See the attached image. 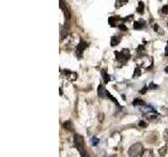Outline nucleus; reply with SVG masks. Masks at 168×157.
I'll return each mask as SVG.
<instances>
[{"instance_id": "nucleus-31", "label": "nucleus", "mask_w": 168, "mask_h": 157, "mask_svg": "<svg viewBox=\"0 0 168 157\" xmlns=\"http://www.w3.org/2000/svg\"><path fill=\"white\" fill-rule=\"evenodd\" d=\"M167 46H168V42H167Z\"/></svg>"}, {"instance_id": "nucleus-5", "label": "nucleus", "mask_w": 168, "mask_h": 157, "mask_svg": "<svg viewBox=\"0 0 168 157\" xmlns=\"http://www.w3.org/2000/svg\"><path fill=\"white\" fill-rule=\"evenodd\" d=\"M74 143H75V145H76V148L78 151H81L84 149V145H85V143H84V138H83V136H81V135H79V134H75L74 135Z\"/></svg>"}, {"instance_id": "nucleus-22", "label": "nucleus", "mask_w": 168, "mask_h": 157, "mask_svg": "<svg viewBox=\"0 0 168 157\" xmlns=\"http://www.w3.org/2000/svg\"><path fill=\"white\" fill-rule=\"evenodd\" d=\"M139 126H140L141 128H146L147 127V122H144V120H140V122H139Z\"/></svg>"}, {"instance_id": "nucleus-6", "label": "nucleus", "mask_w": 168, "mask_h": 157, "mask_svg": "<svg viewBox=\"0 0 168 157\" xmlns=\"http://www.w3.org/2000/svg\"><path fill=\"white\" fill-rule=\"evenodd\" d=\"M86 47H87V43H86L85 41L81 40L80 43H79L76 47V55L78 58H82V55H83V53H84V50H85Z\"/></svg>"}, {"instance_id": "nucleus-27", "label": "nucleus", "mask_w": 168, "mask_h": 157, "mask_svg": "<svg viewBox=\"0 0 168 157\" xmlns=\"http://www.w3.org/2000/svg\"><path fill=\"white\" fill-rule=\"evenodd\" d=\"M147 89H148L147 87H144V88H143V89H142V90L140 91V92L142 93V94H144V93H146V90H147Z\"/></svg>"}, {"instance_id": "nucleus-24", "label": "nucleus", "mask_w": 168, "mask_h": 157, "mask_svg": "<svg viewBox=\"0 0 168 157\" xmlns=\"http://www.w3.org/2000/svg\"><path fill=\"white\" fill-rule=\"evenodd\" d=\"M164 139H165L166 143H168V129H166L164 132Z\"/></svg>"}, {"instance_id": "nucleus-30", "label": "nucleus", "mask_w": 168, "mask_h": 157, "mask_svg": "<svg viewBox=\"0 0 168 157\" xmlns=\"http://www.w3.org/2000/svg\"><path fill=\"white\" fill-rule=\"evenodd\" d=\"M165 72H166V73H168V66L165 68Z\"/></svg>"}, {"instance_id": "nucleus-29", "label": "nucleus", "mask_w": 168, "mask_h": 157, "mask_svg": "<svg viewBox=\"0 0 168 157\" xmlns=\"http://www.w3.org/2000/svg\"><path fill=\"white\" fill-rule=\"evenodd\" d=\"M165 55L168 57V46H166V48H165Z\"/></svg>"}, {"instance_id": "nucleus-7", "label": "nucleus", "mask_w": 168, "mask_h": 157, "mask_svg": "<svg viewBox=\"0 0 168 157\" xmlns=\"http://www.w3.org/2000/svg\"><path fill=\"white\" fill-rule=\"evenodd\" d=\"M59 5H60V9L61 11L63 12L65 17V20H69L71 19V12H69L68 7H67L66 3L64 2V0H59Z\"/></svg>"}, {"instance_id": "nucleus-4", "label": "nucleus", "mask_w": 168, "mask_h": 157, "mask_svg": "<svg viewBox=\"0 0 168 157\" xmlns=\"http://www.w3.org/2000/svg\"><path fill=\"white\" fill-rule=\"evenodd\" d=\"M142 112L148 120H156L158 117V112L153 108H150V107H146L144 110H142Z\"/></svg>"}, {"instance_id": "nucleus-18", "label": "nucleus", "mask_w": 168, "mask_h": 157, "mask_svg": "<svg viewBox=\"0 0 168 157\" xmlns=\"http://www.w3.org/2000/svg\"><path fill=\"white\" fill-rule=\"evenodd\" d=\"M142 157H153V154H152L151 150H145L143 152Z\"/></svg>"}, {"instance_id": "nucleus-26", "label": "nucleus", "mask_w": 168, "mask_h": 157, "mask_svg": "<svg viewBox=\"0 0 168 157\" xmlns=\"http://www.w3.org/2000/svg\"><path fill=\"white\" fill-rule=\"evenodd\" d=\"M148 89H158V86L154 85L153 83H150V85L148 86Z\"/></svg>"}, {"instance_id": "nucleus-19", "label": "nucleus", "mask_w": 168, "mask_h": 157, "mask_svg": "<svg viewBox=\"0 0 168 157\" xmlns=\"http://www.w3.org/2000/svg\"><path fill=\"white\" fill-rule=\"evenodd\" d=\"M141 76V69L140 67H137L136 69H135V72H134V76H132V78H139V76Z\"/></svg>"}, {"instance_id": "nucleus-23", "label": "nucleus", "mask_w": 168, "mask_h": 157, "mask_svg": "<svg viewBox=\"0 0 168 157\" xmlns=\"http://www.w3.org/2000/svg\"><path fill=\"white\" fill-rule=\"evenodd\" d=\"M162 13L163 14H168V5H164L162 7Z\"/></svg>"}, {"instance_id": "nucleus-9", "label": "nucleus", "mask_w": 168, "mask_h": 157, "mask_svg": "<svg viewBox=\"0 0 168 157\" xmlns=\"http://www.w3.org/2000/svg\"><path fill=\"white\" fill-rule=\"evenodd\" d=\"M63 72H64L65 76H66L68 80H71V81H75V80H77V78H78V74L76 73V72H73L71 71V70H63Z\"/></svg>"}, {"instance_id": "nucleus-12", "label": "nucleus", "mask_w": 168, "mask_h": 157, "mask_svg": "<svg viewBox=\"0 0 168 157\" xmlns=\"http://www.w3.org/2000/svg\"><path fill=\"white\" fill-rule=\"evenodd\" d=\"M120 19H121V18H118V17H116V16L109 17V19H108L109 25H111V27H115V26H117V21L120 20Z\"/></svg>"}, {"instance_id": "nucleus-32", "label": "nucleus", "mask_w": 168, "mask_h": 157, "mask_svg": "<svg viewBox=\"0 0 168 157\" xmlns=\"http://www.w3.org/2000/svg\"><path fill=\"white\" fill-rule=\"evenodd\" d=\"M167 25H168V22H167Z\"/></svg>"}, {"instance_id": "nucleus-14", "label": "nucleus", "mask_w": 168, "mask_h": 157, "mask_svg": "<svg viewBox=\"0 0 168 157\" xmlns=\"http://www.w3.org/2000/svg\"><path fill=\"white\" fill-rule=\"evenodd\" d=\"M127 2H128V0H116L115 7L116 9H120V7H122L123 5L126 4Z\"/></svg>"}, {"instance_id": "nucleus-10", "label": "nucleus", "mask_w": 168, "mask_h": 157, "mask_svg": "<svg viewBox=\"0 0 168 157\" xmlns=\"http://www.w3.org/2000/svg\"><path fill=\"white\" fill-rule=\"evenodd\" d=\"M145 27V21L143 20H139L136 21L134 24V28L135 30H142V28Z\"/></svg>"}, {"instance_id": "nucleus-17", "label": "nucleus", "mask_w": 168, "mask_h": 157, "mask_svg": "<svg viewBox=\"0 0 168 157\" xmlns=\"http://www.w3.org/2000/svg\"><path fill=\"white\" fill-rule=\"evenodd\" d=\"M137 12H138L139 14H143V13H144V3H143L142 1H140V2H139Z\"/></svg>"}, {"instance_id": "nucleus-1", "label": "nucleus", "mask_w": 168, "mask_h": 157, "mask_svg": "<svg viewBox=\"0 0 168 157\" xmlns=\"http://www.w3.org/2000/svg\"><path fill=\"white\" fill-rule=\"evenodd\" d=\"M115 55L117 57L118 62H120L121 64L126 63L130 58V51L128 49H122L121 51H116Z\"/></svg>"}, {"instance_id": "nucleus-28", "label": "nucleus", "mask_w": 168, "mask_h": 157, "mask_svg": "<svg viewBox=\"0 0 168 157\" xmlns=\"http://www.w3.org/2000/svg\"><path fill=\"white\" fill-rule=\"evenodd\" d=\"M103 114H99V120H100V122H103V120H104V118H103Z\"/></svg>"}, {"instance_id": "nucleus-25", "label": "nucleus", "mask_w": 168, "mask_h": 157, "mask_svg": "<svg viewBox=\"0 0 168 157\" xmlns=\"http://www.w3.org/2000/svg\"><path fill=\"white\" fill-rule=\"evenodd\" d=\"M119 28L121 30H124V32H127V27L124 25V24H119Z\"/></svg>"}, {"instance_id": "nucleus-11", "label": "nucleus", "mask_w": 168, "mask_h": 157, "mask_svg": "<svg viewBox=\"0 0 168 157\" xmlns=\"http://www.w3.org/2000/svg\"><path fill=\"white\" fill-rule=\"evenodd\" d=\"M101 76H102V78H103V81H104V83H108L109 81H111V76H109V74L107 73V71H106L105 69H103L101 71Z\"/></svg>"}, {"instance_id": "nucleus-20", "label": "nucleus", "mask_w": 168, "mask_h": 157, "mask_svg": "<svg viewBox=\"0 0 168 157\" xmlns=\"http://www.w3.org/2000/svg\"><path fill=\"white\" fill-rule=\"evenodd\" d=\"M100 143L99 138L98 137H92V139H90V143H92V145H98V143Z\"/></svg>"}, {"instance_id": "nucleus-21", "label": "nucleus", "mask_w": 168, "mask_h": 157, "mask_svg": "<svg viewBox=\"0 0 168 157\" xmlns=\"http://www.w3.org/2000/svg\"><path fill=\"white\" fill-rule=\"evenodd\" d=\"M166 150H167V147L166 145H164L163 148H161L159 150V154H160V156H164V155L166 154Z\"/></svg>"}, {"instance_id": "nucleus-15", "label": "nucleus", "mask_w": 168, "mask_h": 157, "mask_svg": "<svg viewBox=\"0 0 168 157\" xmlns=\"http://www.w3.org/2000/svg\"><path fill=\"white\" fill-rule=\"evenodd\" d=\"M63 128L64 129H67L68 131H73V126H71V122L69 120L63 122Z\"/></svg>"}, {"instance_id": "nucleus-13", "label": "nucleus", "mask_w": 168, "mask_h": 157, "mask_svg": "<svg viewBox=\"0 0 168 157\" xmlns=\"http://www.w3.org/2000/svg\"><path fill=\"white\" fill-rule=\"evenodd\" d=\"M120 41H121V37L113 36V37H111V46H116V45H118V44L120 43Z\"/></svg>"}, {"instance_id": "nucleus-3", "label": "nucleus", "mask_w": 168, "mask_h": 157, "mask_svg": "<svg viewBox=\"0 0 168 157\" xmlns=\"http://www.w3.org/2000/svg\"><path fill=\"white\" fill-rule=\"evenodd\" d=\"M140 61H138L139 67H145V68H149L152 66V58L148 57V55H142Z\"/></svg>"}, {"instance_id": "nucleus-2", "label": "nucleus", "mask_w": 168, "mask_h": 157, "mask_svg": "<svg viewBox=\"0 0 168 157\" xmlns=\"http://www.w3.org/2000/svg\"><path fill=\"white\" fill-rule=\"evenodd\" d=\"M143 152V145L141 143H136L128 149V155L130 157H137Z\"/></svg>"}, {"instance_id": "nucleus-8", "label": "nucleus", "mask_w": 168, "mask_h": 157, "mask_svg": "<svg viewBox=\"0 0 168 157\" xmlns=\"http://www.w3.org/2000/svg\"><path fill=\"white\" fill-rule=\"evenodd\" d=\"M98 95H99L101 99H107V95H108V91L106 90L104 85H100L98 87Z\"/></svg>"}, {"instance_id": "nucleus-16", "label": "nucleus", "mask_w": 168, "mask_h": 157, "mask_svg": "<svg viewBox=\"0 0 168 157\" xmlns=\"http://www.w3.org/2000/svg\"><path fill=\"white\" fill-rule=\"evenodd\" d=\"M132 105H134V106H144V105H145V102L140 99H137L132 102Z\"/></svg>"}]
</instances>
